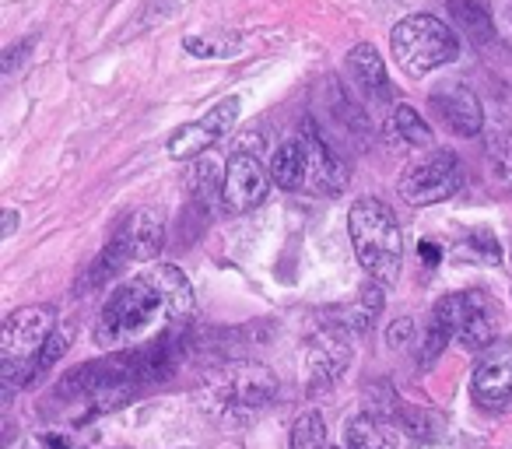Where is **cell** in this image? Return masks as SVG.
<instances>
[{
    "label": "cell",
    "mask_w": 512,
    "mask_h": 449,
    "mask_svg": "<svg viewBox=\"0 0 512 449\" xmlns=\"http://www.w3.org/2000/svg\"><path fill=\"white\" fill-rule=\"evenodd\" d=\"M193 313L190 278L176 264H155L113 288L95 316L92 337L102 351H130L176 334Z\"/></svg>",
    "instance_id": "obj_1"
},
{
    "label": "cell",
    "mask_w": 512,
    "mask_h": 449,
    "mask_svg": "<svg viewBox=\"0 0 512 449\" xmlns=\"http://www.w3.org/2000/svg\"><path fill=\"white\" fill-rule=\"evenodd\" d=\"M278 400V376L260 362H225L204 372L197 404L207 418L242 425Z\"/></svg>",
    "instance_id": "obj_2"
},
{
    "label": "cell",
    "mask_w": 512,
    "mask_h": 449,
    "mask_svg": "<svg viewBox=\"0 0 512 449\" xmlns=\"http://www.w3.org/2000/svg\"><path fill=\"white\" fill-rule=\"evenodd\" d=\"M348 232L369 281L383 288L397 285L400 267H404V236H400V225L390 207L376 197L355 200L348 211Z\"/></svg>",
    "instance_id": "obj_3"
},
{
    "label": "cell",
    "mask_w": 512,
    "mask_h": 449,
    "mask_svg": "<svg viewBox=\"0 0 512 449\" xmlns=\"http://www.w3.org/2000/svg\"><path fill=\"white\" fill-rule=\"evenodd\" d=\"M57 334V309L53 306H25L4 320L0 327V372L8 386H29L36 383L39 355L46 341Z\"/></svg>",
    "instance_id": "obj_4"
},
{
    "label": "cell",
    "mask_w": 512,
    "mask_h": 449,
    "mask_svg": "<svg viewBox=\"0 0 512 449\" xmlns=\"http://www.w3.org/2000/svg\"><path fill=\"white\" fill-rule=\"evenodd\" d=\"M393 60L411 78L439 71L460 57V36L435 15H411L393 29L390 36Z\"/></svg>",
    "instance_id": "obj_5"
},
{
    "label": "cell",
    "mask_w": 512,
    "mask_h": 449,
    "mask_svg": "<svg viewBox=\"0 0 512 449\" xmlns=\"http://www.w3.org/2000/svg\"><path fill=\"white\" fill-rule=\"evenodd\" d=\"M463 186V162L456 158V151H432L421 162H411L404 169L397 183V193L404 197V204L411 207H428L439 200L456 197Z\"/></svg>",
    "instance_id": "obj_6"
},
{
    "label": "cell",
    "mask_w": 512,
    "mask_h": 449,
    "mask_svg": "<svg viewBox=\"0 0 512 449\" xmlns=\"http://www.w3.org/2000/svg\"><path fill=\"white\" fill-rule=\"evenodd\" d=\"M351 330H344L341 323H327L320 327L306 344H302V383L309 393H323L348 372L351 362Z\"/></svg>",
    "instance_id": "obj_7"
},
{
    "label": "cell",
    "mask_w": 512,
    "mask_h": 449,
    "mask_svg": "<svg viewBox=\"0 0 512 449\" xmlns=\"http://www.w3.org/2000/svg\"><path fill=\"white\" fill-rule=\"evenodd\" d=\"M453 320L456 341L470 351H484L498 341V302L488 292H453L442 299Z\"/></svg>",
    "instance_id": "obj_8"
},
{
    "label": "cell",
    "mask_w": 512,
    "mask_h": 449,
    "mask_svg": "<svg viewBox=\"0 0 512 449\" xmlns=\"http://www.w3.org/2000/svg\"><path fill=\"white\" fill-rule=\"evenodd\" d=\"M470 397L484 411H505L512 404V341H495L477 355Z\"/></svg>",
    "instance_id": "obj_9"
},
{
    "label": "cell",
    "mask_w": 512,
    "mask_h": 449,
    "mask_svg": "<svg viewBox=\"0 0 512 449\" xmlns=\"http://www.w3.org/2000/svg\"><path fill=\"white\" fill-rule=\"evenodd\" d=\"M239 109H242V102L235 99V95H228V99H221L218 106L207 109L200 120L179 127L176 134L169 137V144H165L169 158H176V162H190V158L204 155L211 144H218L221 137L235 127V120H239Z\"/></svg>",
    "instance_id": "obj_10"
},
{
    "label": "cell",
    "mask_w": 512,
    "mask_h": 449,
    "mask_svg": "<svg viewBox=\"0 0 512 449\" xmlns=\"http://www.w3.org/2000/svg\"><path fill=\"white\" fill-rule=\"evenodd\" d=\"M271 169L260 165L256 155H232L221 176V193L218 204L225 214H246L253 207L264 204L267 190H271Z\"/></svg>",
    "instance_id": "obj_11"
},
{
    "label": "cell",
    "mask_w": 512,
    "mask_h": 449,
    "mask_svg": "<svg viewBox=\"0 0 512 449\" xmlns=\"http://www.w3.org/2000/svg\"><path fill=\"white\" fill-rule=\"evenodd\" d=\"M302 155H306V186L320 197H334L348 186V169L341 158L330 151L327 137L316 130V123H306L299 134Z\"/></svg>",
    "instance_id": "obj_12"
},
{
    "label": "cell",
    "mask_w": 512,
    "mask_h": 449,
    "mask_svg": "<svg viewBox=\"0 0 512 449\" xmlns=\"http://www.w3.org/2000/svg\"><path fill=\"white\" fill-rule=\"evenodd\" d=\"M432 106L442 113V120L449 123V130H456L460 137H477L484 130V109L467 85L439 88V92L432 95Z\"/></svg>",
    "instance_id": "obj_13"
},
{
    "label": "cell",
    "mask_w": 512,
    "mask_h": 449,
    "mask_svg": "<svg viewBox=\"0 0 512 449\" xmlns=\"http://www.w3.org/2000/svg\"><path fill=\"white\" fill-rule=\"evenodd\" d=\"M116 239L123 243L127 250L130 264H148L162 253V243H165V229H162V218L155 211H134L127 221L120 225Z\"/></svg>",
    "instance_id": "obj_14"
},
{
    "label": "cell",
    "mask_w": 512,
    "mask_h": 449,
    "mask_svg": "<svg viewBox=\"0 0 512 449\" xmlns=\"http://www.w3.org/2000/svg\"><path fill=\"white\" fill-rule=\"evenodd\" d=\"M348 71H351V78H355V85L362 88L369 99L386 102L393 95L386 64H383V57H379V50L372 43H358L355 50L348 53Z\"/></svg>",
    "instance_id": "obj_15"
},
{
    "label": "cell",
    "mask_w": 512,
    "mask_h": 449,
    "mask_svg": "<svg viewBox=\"0 0 512 449\" xmlns=\"http://www.w3.org/2000/svg\"><path fill=\"white\" fill-rule=\"evenodd\" d=\"M400 428L379 414L365 411L348 421V449H397Z\"/></svg>",
    "instance_id": "obj_16"
},
{
    "label": "cell",
    "mask_w": 512,
    "mask_h": 449,
    "mask_svg": "<svg viewBox=\"0 0 512 449\" xmlns=\"http://www.w3.org/2000/svg\"><path fill=\"white\" fill-rule=\"evenodd\" d=\"M249 39L242 32H232V29H207V32H197V36H186L183 39V50L190 57H200V60H232L242 53Z\"/></svg>",
    "instance_id": "obj_17"
},
{
    "label": "cell",
    "mask_w": 512,
    "mask_h": 449,
    "mask_svg": "<svg viewBox=\"0 0 512 449\" xmlns=\"http://www.w3.org/2000/svg\"><path fill=\"white\" fill-rule=\"evenodd\" d=\"M383 285H376V281H365V288L355 295V302H348V306L337 313V323H341L344 330H351V334H362V330H369L372 323H376L379 309H383Z\"/></svg>",
    "instance_id": "obj_18"
},
{
    "label": "cell",
    "mask_w": 512,
    "mask_h": 449,
    "mask_svg": "<svg viewBox=\"0 0 512 449\" xmlns=\"http://www.w3.org/2000/svg\"><path fill=\"white\" fill-rule=\"evenodd\" d=\"M271 179L281 190H302L306 186V155H302L299 137L285 141L271 158Z\"/></svg>",
    "instance_id": "obj_19"
},
{
    "label": "cell",
    "mask_w": 512,
    "mask_h": 449,
    "mask_svg": "<svg viewBox=\"0 0 512 449\" xmlns=\"http://www.w3.org/2000/svg\"><path fill=\"white\" fill-rule=\"evenodd\" d=\"M453 337H456V330H453V320H449V309L442 306V299H439L432 309V316H428V323H425V334H421V348H418L421 365H432L435 358L449 348Z\"/></svg>",
    "instance_id": "obj_20"
},
{
    "label": "cell",
    "mask_w": 512,
    "mask_h": 449,
    "mask_svg": "<svg viewBox=\"0 0 512 449\" xmlns=\"http://www.w3.org/2000/svg\"><path fill=\"white\" fill-rule=\"evenodd\" d=\"M449 11H453V22L456 29L467 32L474 43H488L491 39V18L488 8H484L481 0H446Z\"/></svg>",
    "instance_id": "obj_21"
},
{
    "label": "cell",
    "mask_w": 512,
    "mask_h": 449,
    "mask_svg": "<svg viewBox=\"0 0 512 449\" xmlns=\"http://www.w3.org/2000/svg\"><path fill=\"white\" fill-rule=\"evenodd\" d=\"M390 127H393V134H397L404 144H411V148H432V144H435L432 127H428V123L421 120V113H414L411 106H397V109H393Z\"/></svg>",
    "instance_id": "obj_22"
},
{
    "label": "cell",
    "mask_w": 512,
    "mask_h": 449,
    "mask_svg": "<svg viewBox=\"0 0 512 449\" xmlns=\"http://www.w3.org/2000/svg\"><path fill=\"white\" fill-rule=\"evenodd\" d=\"M484 151H488V162H491V169H495V176L502 179L505 186H512V134L509 130H488Z\"/></svg>",
    "instance_id": "obj_23"
},
{
    "label": "cell",
    "mask_w": 512,
    "mask_h": 449,
    "mask_svg": "<svg viewBox=\"0 0 512 449\" xmlns=\"http://www.w3.org/2000/svg\"><path fill=\"white\" fill-rule=\"evenodd\" d=\"M292 449H330L327 442V425H323L320 411H309L295 421L292 428Z\"/></svg>",
    "instance_id": "obj_24"
},
{
    "label": "cell",
    "mask_w": 512,
    "mask_h": 449,
    "mask_svg": "<svg viewBox=\"0 0 512 449\" xmlns=\"http://www.w3.org/2000/svg\"><path fill=\"white\" fill-rule=\"evenodd\" d=\"M186 186H190V193H197V197H204L207 190L218 197L221 193V179H218V165L214 162H207V158H193V169H190V176H186Z\"/></svg>",
    "instance_id": "obj_25"
},
{
    "label": "cell",
    "mask_w": 512,
    "mask_h": 449,
    "mask_svg": "<svg viewBox=\"0 0 512 449\" xmlns=\"http://www.w3.org/2000/svg\"><path fill=\"white\" fill-rule=\"evenodd\" d=\"M71 348V327H57V334L46 341L43 355H39V372H46L53 362H60V355Z\"/></svg>",
    "instance_id": "obj_26"
},
{
    "label": "cell",
    "mask_w": 512,
    "mask_h": 449,
    "mask_svg": "<svg viewBox=\"0 0 512 449\" xmlns=\"http://www.w3.org/2000/svg\"><path fill=\"white\" fill-rule=\"evenodd\" d=\"M411 334H414V323L411 320H397L390 330H386V344H390V348H404V344L411 341Z\"/></svg>",
    "instance_id": "obj_27"
},
{
    "label": "cell",
    "mask_w": 512,
    "mask_h": 449,
    "mask_svg": "<svg viewBox=\"0 0 512 449\" xmlns=\"http://www.w3.org/2000/svg\"><path fill=\"white\" fill-rule=\"evenodd\" d=\"M32 50V43H29V39H25V43H18V46H11V50H8V57H4V74H11V71H15V67L18 64H22V53H29Z\"/></svg>",
    "instance_id": "obj_28"
},
{
    "label": "cell",
    "mask_w": 512,
    "mask_h": 449,
    "mask_svg": "<svg viewBox=\"0 0 512 449\" xmlns=\"http://www.w3.org/2000/svg\"><path fill=\"white\" fill-rule=\"evenodd\" d=\"M414 449H456V439H453V432H449L435 442H414Z\"/></svg>",
    "instance_id": "obj_29"
},
{
    "label": "cell",
    "mask_w": 512,
    "mask_h": 449,
    "mask_svg": "<svg viewBox=\"0 0 512 449\" xmlns=\"http://www.w3.org/2000/svg\"><path fill=\"white\" fill-rule=\"evenodd\" d=\"M15 229H18V214L8 211V214H4V236H11Z\"/></svg>",
    "instance_id": "obj_30"
}]
</instances>
